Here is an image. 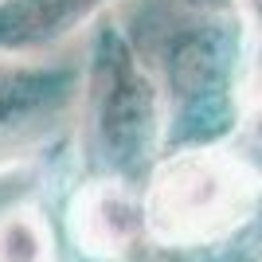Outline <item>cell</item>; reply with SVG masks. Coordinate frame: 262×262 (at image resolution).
I'll return each mask as SVG.
<instances>
[{"label": "cell", "instance_id": "1", "mask_svg": "<svg viewBox=\"0 0 262 262\" xmlns=\"http://www.w3.org/2000/svg\"><path fill=\"white\" fill-rule=\"evenodd\" d=\"M75 106L82 180H114L141 192L164 157V94L129 24L102 16L90 28Z\"/></svg>", "mask_w": 262, "mask_h": 262}, {"label": "cell", "instance_id": "2", "mask_svg": "<svg viewBox=\"0 0 262 262\" xmlns=\"http://www.w3.org/2000/svg\"><path fill=\"white\" fill-rule=\"evenodd\" d=\"M133 43L164 94V153L231 145L243 114V55L231 8L176 4V16H164L161 32Z\"/></svg>", "mask_w": 262, "mask_h": 262}, {"label": "cell", "instance_id": "3", "mask_svg": "<svg viewBox=\"0 0 262 262\" xmlns=\"http://www.w3.org/2000/svg\"><path fill=\"white\" fill-rule=\"evenodd\" d=\"M145 235L157 254L227 247L262 215V188L227 145L164 153L141 184Z\"/></svg>", "mask_w": 262, "mask_h": 262}, {"label": "cell", "instance_id": "4", "mask_svg": "<svg viewBox=\"0 0 262 262\" xmlns=\"http://www.w3.org/2000/svg\"><path fill=\"white\" fill-rule=\"evenodd\" d=\"M67 231L94 262H133L153 251L145 235L141 192L114 180H82L67 208Z\"/></svg>", "mask_w": 262, "mask_h": 262}, {"label": "cell", "instance_id": "5", "mask_svg": "<svg viewBox=\"0 0 262 262\" xmlns=\"http://www.w3.org/2000/svg\"><path fill=\"white\" fill-rule=\"evenodd\" d=\"M43 157L0 164V262H63L59 231L43 208Z\"/></svg>", "mask_w": 262, "mask_h": 262}, {"label": "cell", "instance_id": "6", "mask_svg": "<svg viewBox=\"0 0 262 262\" xmlns=\"http://www.w3.org/2000/svg\"><path fill=\"white\" fill-rule=\"evenodd\" d=\"M118 0H0V59L35 63L82 28L110 16Z\"/></svg>", "mask_w": 262, "mask_h": 262}, {"label": "cell", "instance_id": "7", "mask_svg": "<svg viewBox=\"0 0 262 262\" xmlns=\"http://www.w3.org/2000/svg\"><path fill=\"white\" fill-rule=\"evenodd\" d=\"M75 94L78 63L0 59V137H12L43 118H59L67 106H75Z\"/></svg>", "mask_w": 262, "mask_h": 262}, {"label": "cell", "instance_id": "8", "mask_svg": "<svg viewBox=\"0 0 262 262\" xmlns=\"http://www.w3.org/2000/svg\"><path fill=\"white\" fill-rule=\"evenodd\" d=\"M231 16L243 55V114H254L262 110V0H231Z\"/></svg>", "mask_w": 262, "mask_h": 262}]
</instances>
